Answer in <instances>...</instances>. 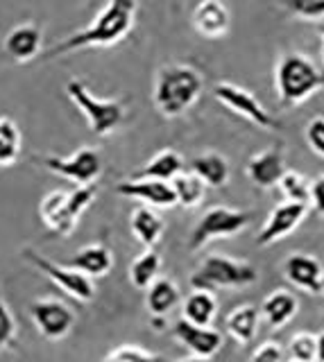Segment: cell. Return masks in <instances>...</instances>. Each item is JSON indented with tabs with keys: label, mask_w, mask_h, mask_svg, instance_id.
Returning <instances> with one entry per match:
<instances>
[{
	"label": "cell",
	"mask_w": 324,
	"mask_h": 362,
	"mask_svg": "<svg viewBox=\"0 0 324 362\" xmlns=\"http://www.w3.org/2000/svg\"><path fill=\"white\" fill-rule=\"evenodd\" d=\"M137 9H139L137 0H107V5L91 21V25L84 28L82 32H75L71 37H66L62 43H54L43 57L54 59V57L69 54L82 48H107V45L122 41L134 28Z\"/></svg>",
	"instance_id": "6da1fadb"
},
{
	"label": "cell",
	"mask_w": 324,
	"mask_h": 362,
	"mask_svg": "<svg viewBox=\"0 0 324 362\" xmlns=\"http://www.w3.org/2000/svg\"><path fill=\"white\" fill-rule=\"evenodd\" d=\"M202 75L195 68L184 64H168L161 66L154 79L152 100L161 116L177 118L186 109H191L199 93H202Z\"/></svg>",
	"instance_id": "7a4b0ae2"
},
{
	"label": "cell",
	"mask_w": 324,
	"mask_h": 362,
	"mask_svg": "<svg viewBox=\"0 0 324 362\" xmlns=\"http://www.w3.org/2000/svg\"><path fill=\"white\" fill-rule=\"evenodd\" d=\"M274 86L284 107H297L324 86V73L301 52H286L277 62Z\"/></svg>",
	"instance_id": "3957f363"
},
{
	"label": "cell",
	"mask_w": 324,
	"mask_h": 362,
	"mask_svg": "<svg viewBox=\"0 0 324 362\" xmlns=\"http://www.w3.org/2000/svg\"><path fill=\"white\" fill-rule=\"evenodd\" d=\"M98 197L96 186H75L73 190H52L39 204V218L46 229L57 235H71L84 211Z\"/></svg>",
	"instance_id": "277c9868"
},
{
	"label": "cell",
	"mask_w": 324,
	"mask_h": 362,
	"mask_svg": "<svg viewBox=\"0 0 324 362\" xmlns=\"http://www.w3.org/2000/svg\"><path fill=\"white\" fill-rule=\"evenodd\" d=\"M259 281V269L248 260H236L231 256L211 254L191 274V288L216 292L222 288H248Z\"/></svg>",
	"instance_id": "5b68a950"
},
{
	"label": "cell",
	"mask_w": 324,
	"mask_h": 362,
	"mask_svg": "<svg viewBox=\"0 0 324 362\" xmlns=\"http://www.w3.org/2000/svg\"><path fill=\"white\" fill-rule=\"evenodd\" d=\"M66 95L82 111V116L88 122V129L96 136L114 134L122 124V120H125V105L120 100L96 98L80 79H69L66 82Z\"/></svg>",
	"instance_id": "8992f818"
},
{
	"label": "cell",
	"mask_w": 324,
	"mask_h": 362,
	"mask_svg": "<svg viewBox=\"0 0 324 362\" xmlns=\"http://www.w3.org/2000/svg\"><path fill=\"white\" fill-rule=\"evenodd\" d=\"M21 256H23L30 265H35L48 281H52L64 294H69L71 299L80 303H88L96 299V283L88 276L80 274V272L59 265V263H52L50 258L39 254L35 247H23L21 249Z\"/></svg>",
	"instance_id": "52a82bcc"
},
{
	"label": "cell",
	"mask_w": 324,
	"mask_h": 362,
	"mask_svg": "<svg viewBox=\"0 0 324 362\" xmlns=\"http://www.w3.org/2000/svg\"><path fill=\"white\" fill-rule=\"evenodd\" d=\"M39 165L50 170L52 175L73 181L75 186H93L103 175V156L96 147H80L69 156H41L35 158Z\"/></svg>",
	"instance_id": "ba28073f"
},
{
	"label": "cell",
	"mask_w": 324,
	"mask_h": 362,
	"mask_svg": "<svg viewBox=\"0 0 324 362\" xmlns=\"http://www.w3.org/2000/svg\"><path fill=\"white\" fill-rule=\"evenodd\" d=\"M248 224H250V213L229 206H214L195 224L191 238H188V249L197 252V249H202L207 243L214 240V238H227L241 233Z\"/></svg>",
	"instance_id": "9c48e42d"
},
{
	"label": "cell",
	"mask_w": 324,
	"mask_h": 362,
	"mask_svg": "<svg viewBox=\"0 0 324 362\" xmlns=\"http://www.w3.org/2000/svg\"><path fill=\"white\" fill-rule=\"evenodd\" d=\"M214 98L220 102V105H225L233 113H238V116H243L245 120L256 124V127H261V129L279 127V122L272 118V113H267V109L254 98V93H250L248 88H243L238 84L218 82L214 86Z\"/></svg>",
	"instance_id": "30bf717a"
},
{
	"label": "cell",
	"mask_w": 324,
	"mask_h": 362,
	"mask_svg": "<svg viewBox=\"0 0 324 362\" xmlns=\"http://www.w3.org/2000/svg\"><path fill=\"white\" fill-rule=\"evenodd\" d=\"M30 317L35 322L37 331L50 339V342H59L73 331L77 317L73 308H69L59 299H37L30 303Z\"/></svg>",
	"instance_id": "8fae6325"
},
{
	"label": "cell",
	"mask_w": 324,
	"mask_h": 362,
	"mask_svg": "<svg viewBox=\"0 0 324 362\" xmlns=\"http://www.w3.org/2000/svg\"><path fill=\"white\" fill-rule=\"evenodd\" d=\"M308 215V204H297V202H282L279 206L272 209L263 222L259 235H256V245L259 247H270L279 243L288 233H293L297 226L304 222Z\"/></svg>",
	"instance_id": "7c38bea8"
},
{
	"label": "cell",
	"mask_w": 324,
	"mask_h": 362,
	"mask_svg": "<svg viewBox=\"0 0 324 362\" xmlns=\"http://www.w3.org/2000/svg\"><path fill=\"white\" fill-rule=\"evenodd\" d=\"M116 192L122 197L139 199L143 206L150 209H175V192L173 186L166 181H154V179H125L116 186Z\"/></svg>",
	"instance_id": "4fadbf2b"
},
{
	"label": "cell",
	"mask_w": 324,
	"mask_h": 362,
	"mask_svg": "<svg viewBox=\"0 0 324 362\" xmlns=\"http://www.w3.org/2000/svg\"><path fill=\"white\" fill-rule=\"evenodd\" d=\"M173 333L197 358L211 360L222 349V333L216 331L214 326H211V328H202V326H193V324L180 320V322L175 324Z\"/></svg>",
	"instance_id": "5bb4252c"
},
{
	"label": "cell",
	"mask_w": 324,
	"mask_h": 362,
	"mask_svg": "<svg viewBox=\"0 0 324 362\" xmlns=\"http://www.w3.org/2000/svg\"><path fill=\"white\" fill-rule=\"evenodd\" d=\"M324 269L316 256L308 254H290L284 263V276L293 283L295 288L308 294H320Z\"/></svg>",
	"instance_id": "9a60e30c"
},
{
	"label": "cell",
	"mask_w": 324,
	"mask_h": 362,
	"mask_svg": "<svg viewBox=\"0 0 324 362\" xmlns=\"http://www.w3.org/2000/svg\"><path fill=\"white\" fill-rule=\"evenodd\" d=\"M64 265L93 281V279H103L109 274L111 267H114V254H111V249L107 245L96 243V245H86L82 249H77Z\"/></svg>",
	"instance_id": "2e32d148"
},
{
	"label": "cell",
	"mask_w": 324,
	"mask_h": 362,
	"mask_svg": "<svg viewBox=\"0 0 324 362\" xmlns=\"http://www.w3.org/2000/svg\"><path fill=\"white\" fill-rule=\"evenodd\" d=\"M231 14L222 0H202L193 11V28L204 39H222L229 32Z\"/></svg>",
	"instance_id": "e0dca14e"
},
{
	"label": "cell",
	"mask_w": 324,
	"mask_h": 362,
	"mask_svg": "<svg viewBox=\"0 0 324 362\" xmlns=\"http://www.w3.org/2000/svg\"><path fill=\"white\" fill-rule=\"evenodd\" d=\"M41 39L43 32L39 25H35V23H21L14 30H9L3 41V48L9 59L25 64L41 52Z\"/></svg>",
	"instance_id": "ac0fdd59"
},
{
	"label": "cell",
	"mask_w": 324,
	"mask_h": 362,
	"mask_svg": "<svg viewBox=\"0 0 324 362\" xmlns=\"http://www.w3.org/2000/svg\"><path fill=\"white\" fill-rule=\"evenodd\" d=\"M284 173H286V161L282 150H277V147H267V150L254 154L248 161V177L259 188L277 186Z\"/></svg>",
	"instance_id": "d6986e66"
},
{
	"label": "cell",
	"mask_w": 324,
	"mask_h": 362,
	"mask_svg": "<svg viewBox=\"0 0 324 362\" xmlns=\"http://www.w3.org/2000/svg\"><path fill=\"white\" fill-rule=\"evenodd\" d=\"M297 310H299V299L290 290H284V288L272 290L263 299L261 308H259V313L265 317L267 324H270L272 328L286 326L297 315Z\"/></svg>",
	"instance_id": "ffe728a7"
},
{
	"label": "cell",
	"mask_w": 324,
	"mask_h": 362,
	"mask_svg": "<svg viewBox=\"0 0 324 362\" xmlns=\"http://www.w3.org/2000/svg\"><path fill=\"white\" fill-rule=\"evenodd\" d=\"M129 226H132V233L137 235V240H141V245L145 249H154L156 243L161 240L163 229H166L161 215L150 206H143V204L132 211Z\"/></svg>",
	"instance_id": "44dd1931"
},
{
	"label": "cell",
	"mask_w": 324,
	"mask_h": 362,
	"mask_svg": "<svg viewBox=\"0 0 324 362\" xmlns=\"http://www.w3.org/2000/svg\"><path fill=\"white\" fill-rule=\"evenodd\" d=\"M261 313L254 303L236 305L225 320V331L229 337L236 339L238 344H250L256 337V328H259Z\"/></svg>",
	"instance_id": "7402d4cb"
},
{
	"label": "cell",
	"mask_w": 324,
	"mask_h": 362,
	"mask_svg": "<svg viewBox=\"0 0 324 362\" xmlns=\"http://www.w3.org/2000/svg\"><path fill=\"white\" fill-rule=\"evenodd\" d=\"M191 173L204 181L207 188H222L229 181V161L218 152H207L199 154L191 161Z\"/></svg>",
	"instance_id": "603a6c76"
},
{
	"label": "cell",
	"mask_w": 324,
	"mask_h": 362,
	"mask_svg": "<svg viewBox=\"0 0 324 362\" xmlns=\"http://www.w3.org/2000/svg\"><path fill=\"white\" fill-rule=\"evenodd\" d=\"M184 173V158L180 152L175 150H161L159 154H154L148 163H145L134 179H154V181H166V184H170V181Z\"/></svg>",
	"instance_id": "cb8c5ba5"
},
{
	"label": "cell",
	"mask_w": 324,
	"mask_h": 362,
	"mask_svg": "<svg viewBox=\"0 0 324 362\" xmlns=\"http://www.w3.org/2000/svg\"><path fill=\"white\" fill-rule=\"evenodd\" d=\"M177 303H180V288L173 279L159 276L145 290V308L150 310V317H168Z\"/></svg>",
	"instance_id": "d4e9b609"
},
{
	"label": "cell",
	"mask_w": 324,
	"mask_h": 362,
	"mask_svg": "<svg viewBox=\"0 0 324 362\" xmlns=\"http://www.w3.org/2000/svg\"><path fill=\"white\" fill-rule=\"evenodd\" d=\"M182 313H184V317H182L184 322L193 324V326L211 328L216 322V313H218V301L214 297V292L193 290L186 297Z\"/></svg>",
	"instance_id": "484cf974"
},
{
	"label": "cell",
	"mask_w": 324,
	"mask_h": 362,
	"mask_svg": "<svg viewBox=\"0 0 324 362\" xmlns=\"http://www.w3.org/2000/svg\"><path fill=\"white\" fill-rule=\"evenodd\" d=\"M173 192H175V202L177 206L184 209H197L199 204L207 199V186L204 181L195 177L193 173H180L173 181Z\"/></svg>",
	"instance_id": "4316f807"
},
{
	"label": "cell",
	"mask_w": 324,
	"mask_h": 362,
	"mask_svg": "<svg viewBox=\"0 0 324 362\" xmlns=\"http://www.w3.org/2000/svg\"><path fill=\"white\" fill-rule=\"evenodd\" d=\"M161 272V256L156 249H145L129 265V283L139 290H148L154 279H159Z\"/></svg>",
	"instance_id": "83f0119b"
},
{
	"label": "cell",
	"mask_w": 324,
	"mask_h": 362,
	"mask_svg": "<svg viewBox=\"0 0 324 362\" xmlns=\"http://www.w3.org/2000/svg\"><path fill=\"white\" fill-rule=\"evenodd\" d=\"M21 150H23V136H21L18 124L0 116V168H9L18 161Z\"/></svg>",
	"instance_id": "f1b7e54d"
},
{
	"label": "cell",
	"mask_w": 324,
	"mask_h": 362,
	"mask_svg": "<svg viewBox=\"0 0 324 362\" xmlns=\"http://www.w3.org/2000/svg\"><path fill=\"white\" fill-rule=\"evenodd\" d=\"M277 186L282 190V195L286 197L284 202L308 204L311 199V179H306L301 173H297V170H286Z\"/></svg>",
	"instance_id": "f546056e"
},
{
	"label": "cell",
	"mask_w": 324,
	"mask_h": 362,
	"mask_svg": "<svg viewBox=\"0 0 324 362\" xmlns=\"http://www.w3.org/2000/svg\"><path fill=\"white\" fill-rule=\"evenodd\" d=\"M16 331V320L3 297V290H0V351H14L18 346Z\"/></svg>",
	"instance_id": "4dcf8cb0"
},
{
	"label": "cell",
	"mask_w": 324,
	"mask_h": 362,
	"mask_svg": "<svg viewBox=\"0 0 324 362\" xmlns=\"http://www.w3.org/2000/svg\"><path fill=\"white\" fill-rule=\"evenodd\" d=\"M290 362H316V335L299 331L288 342Z\"/></svg>",
	"instance_id": "1f68e13d"
},
{
	"label": "cell",
	"mask_w": 324,
	"mask_h": 362,
	"mask_svg": "<svg viewBox=\"0 0 324 362\" xmlns=\"http://www.w3.org/2000/svg\"><path fill=\"white\" fill-rule=\"evenodd\" d=\"M293 14L306 21H320L324 18V0H286Z\"/></svg>",
	"instance_id": "d6a6232c"
},
{
	"label": "cell",
	"mask_w": 324,
	"mask_h": 362,
	"mask_svg": "<svg viewBox=\"0 0 324 362\" xmlns=\"http://www.w3.org/2000/svg\"><path fill=\"white\" fill-rule=\"evenodd\" d=\"M105 362H161V358L148 354L141 346H120Z\"/></svg>",
	"instance_id": "836d02e7"
},
{
	"label": "cell",
	"mask_w": 324,
	"mask_h": 362,
	"mask_svg": "<svg viewBox=\"0 0 324 362\" xmlns=\"http://www.w3.org/2000/svg\"><path fill=\"white\" fill-rule=\"evenodd\" d=\"M306 143L318 156H324V116L308 120V124H306Z\"/></svg>",
	"instance_id": "e575fe53"
},
{
	"label": "cell",
	"mask_w": 324,
	"mask_h": 362,
	"mask_svg": "<svg viewBox=\"0 0 324 362\" xmlns=\"http://www.w3.org/2000/svg\"><path fill=\"white\" fill-rule=\"evenodd\" d=\"M250 362H284V346L274 339H267L254 349Z\"/></svg>",
	"instance_id": "d590c367"
},
{
	"label": "cell",
	"mask_w": 324,
	"mask_h": 362,
	"mask_svg": "<svg viewBox=\"0 0 324 362\" xmlns=\"http://www.w3.org/2000/svg\"><path fill=\"white\" fill-rule=\"evenodd\" d=\"M308 204H313V211L324 218V175L316 177L311 181V199Z\"/></svg>",
	"instance_id": "8d00e7d4"
},
{
	"label": "cell",
	"mask_w": 324,
	"mask_h": 362,
	"mask_svg": "<svg viewBox=\"0 0 324 362\" xmlns=\"http://www.w3.org/2000/svg\"><path fill=\"white\" fill-rule=\"evenodd\" d=\"M316 362H324V331L316 335Z\"/></svg>",
	"instance_id": "74e56055"
},
{
	"label": "cell",
	"mask_w": 324,
	"mask_h": 362,
	"mask_svg": "<svg viewBox=\"0 0 324 362\" xmlns=\"http://www.w3.org/2000/svg\"><path fill=\"white\" fill-rule=\"evenodd\" d=\"M150 324L156 328V333H161L166 328V317H150Z\"/></svg>",
	"instance_id": "f35d334b"
},
{
	"label": "cell",
	"mask_w": 324,
	"mask_h": 362,
	"mask_svg": "<svg viewBox=\"0 0 324 362\" xmlns=\"http://www.w3.org/2000/svg\"><path fill=\"white\" fill-rule=\"evenodd\" d=\"M177 362H211L207 358H197V356H188V358H182V360H177Z\"/></svg>",
	"instance_id": "ab89813d"
},
{
	"label": "cell",
	"mask_w": 324,
	"mask_h": 362,
	"mask_svg": "<svg viewBox=\"0 0 324 362\" xmlns=\"http://www.w3.org/2000/svg\"><path fill=\"white\" fill-rule=\"evenodd\" d=\"M320 294H324V274H322V288H320Z\"/></svg>",
	"instance_id": "60d3db41"
},
{
	"label": "cell",
	"mask_w": 324,
	"mask_h": 362,
	"mask_svg": "<svg viewBox=\"0 0 324 362\" xmlns=\"http://www.w3.org/2000/svg\"><path fill=\"white\" fill-rule=\"evenodd\" d=\"M322 59H324V50H322Z\"/></svg>",
	"instance_id": "b9f144b4"
},
{
	"label": "cell",
	"mask_w": 324,
	"mask_h": 362,
	"mask_svg": "<svg viewBox=\"0 0 324 362\" xmlns=\"http://www.w3.org/2000/svg\"><path fill=\"white\" fill-rule=\"evenodd\" d=\"M322 37H324V30H322Z\"/></svg>",
	"instance_id": "7bdbcfd3"
}]
</instances>
